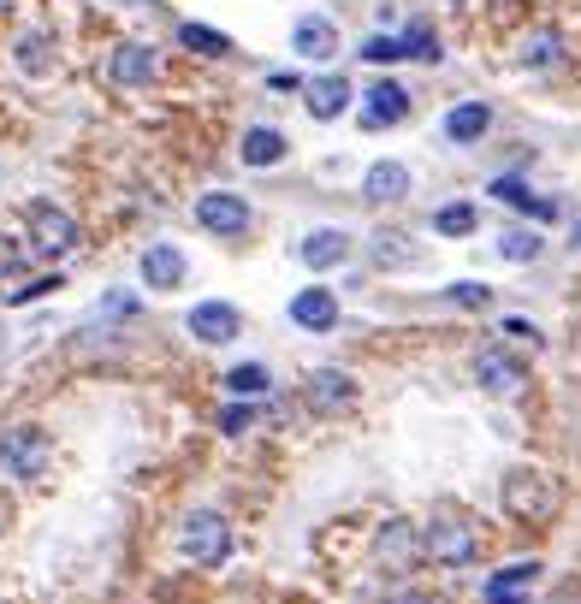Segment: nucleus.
I'll return each mask as SVG.
<instances>
[{
	"label": "nucleus",
	"instance_id": "nucleus-1",
	"mask_svg": "<svg viewBox=\"0 0 581 604\" xmlns=\"http://www.w3.org/2000/svg\"><path fill=\"white\" fill-rule=\"evenodd\" d=\"M179 545H184V557H191L196 569H220L232 557V522L220 510H196V515H184Z\"/></svg>",
	"mask_w": 581,
	"mask_h": 604
},
{
	"label": "nucleus",
	"instance_id": "nucleus-2",
	"mask_svg": "<svg viewBox=\"0 0 581 604\" xmlns=\"http://www.w3.org/2000/svg\"><path fill=\"white\" fill-rule=\"evenodd\" d=\"M48 462H54V439H48L37 421L12 427V433L0 439V469H7L12 480H42Z\"/></svg>",
	"mask_w": 581,
	"mask_h": 604
},
{
	"label": "nucleus",
	"instance_id": "nucleus-3",
	"mask_svg": "<svg viewBox=\"0 0 581 604\" xmlns=\"http://www.w3.org/2000/svg\"><path fill=\"white\" fill-rule=\"evenodd\" d=\"M421 545H427V557L446 563V569H463V563H475V551H481L475 528L463 522V515H451V510H439L434 522L421 528Z\"/></svg>",
	"mask_w": 581,
	"mask_h": 604
},
{
	"label": "nucleus",
	"instance_id": "nucleus-4",
	"mask_svg": "<svg viewBox=\"0 0 581 604\" xmlns=\"http://www.w3.org/2000/svg\"><path fill=\"white\" fill-rule=\"evenodd\" d=\"M83 244V232H78V219L54 208V202H30V249L48 255V262H60V255H72Z\"/></svg>",
	"mask_w": 581,
	"mask_h": 604
},
{
	"label": "nucleus",
	"instance_id": "nucleus-5",
	"mask_svg": "<svg viewBox=\"0 0 581 604\" xmlns=\"http://www.w3.org/2000/svg\"><path fill=\"white\" fill-rule=\"evenodd\" d=\"M504 510L517 515V522H546V515L558 510V492H552V480L534 474V469H510L504 474Z\"/></svg>",
	"mask_w": 581,
	"mask_h": 604
},
{
	"label": "nucleus",
	"instance_id": "nucleus-6",
	"mask_svg": "<svg viewBox=\"0 0 581 604\" xmlns=\"http://www.w3.org/2000/svg\"><path fill=\"white\" fill-rule=\"evenodd\" d=\"M196 226L214 232V237H244L249 232V202L232 196V190H208V196H196Z\"/></svg>",
	"mask_w": 581,
	"mask_h": 604
},
{
	"label": "nucleus",
	"instance_id": "nucleus-7",
	"mask_svg": "<svg viewBox=\"0 0 581 604\" xmlns=\"http://www.w3.org/2000/svg\"><path fill=\"white\" fill-rule=\"evenodd\" d=\"M475 379H481V391H487V397H517L528 373H522V361L510 356V350L487 344V350H475Z\"/></svg>",
	"mask_w": 581,
	"mask_h": 604
},
{
	"label": "nucleus",
	"instance_id": "nucleus-8",
	"mask_svg": "<svg viewBox=\"0 0 581 604\" xmlns=\"http://www.w3.org/2000/svg\"><path fill=\"white\" fill-rule=\"evenodd\" d=\"M108 78L119 83V90H143V83L155 78V48L149 42H119L108 54Z\"/></svg>",
	"mask_w": 581,
	"mask_h": 604
},
{
	"label": "nucleus",
	"instance_id": "nucleus-9",
	"mask_svg": "<svg viewBox=\"0 0 581 604\" xmlns=\"http://www.w3.org/2000/svg\"><path fill=\"white\" fill-rule=\"evenodd\" d=\"M374 545H380V563L391 569V575H404V569H409V563H416V557H427V545H421V533H416V528H409V522H398V515H391V522L380 528V540H374Z\"/></svg>",
	"mask_w": 581,
	"mask_h": 604
},
{
	"label": "nucleus",
	"instance_id": "nucleus-10",
	"mask_svg": "<svg viewBox=\"0 0 581 604\" xmlns=\"http://www.w3.org/2000/svg\"><path fill=\"white\" fill-rule=\"evenodd\" d=\"M303 397H309L315 416H338V409H350L356 386H350V373H338V368H315L309 386H303Z\"/></svg>",
	"mask_w": 581,
	"mask_h": 604
},
{
	"label": "nucleus",
	"instance_id": "nucleus-11",
	"mask_svg": "<svg viewBox=\"0 0 581 604\" xmlns=\"http://www.w3.org/2000/svg\"><path fill=\"white\" fill-rule=\"evenodd\" d=\"M290 320H297L303 332H333V326H338V297L327 285L297 290V297H290Z\"/></svg>",
	"mask_w": 581,
	"mask_h": 604
},
{
	"label": "nucleus",
	"instance_id": "nucleus-12",
	"mask_svg": "<svg viewBox=\"0 0 581 604\" xmlns=\"http://www.w3.org/2000/svg\"><path fill=\"white\" fill-rule=\"evenodd\" d=\"M404 113H409V90H404V83H391V78H380V83L363 95V125H368V131L398 125Z\"/></svg>",
	"mask_w": 581,
	"mask_h": 604
},
{
	"label": "nucleus",
	"instance_id": "nucleus-13",
	"mask_svg": "<svg viewBox=\"0 0 581 604\" xmlns=\"http://www.w3.org/2000/svg\"><path fill=\"white\" fill-rule=\"evenodd\" d=\"M297 255H303V267H315V273H327V267H338V262H350V232H338V226H320V232H309L297 244Z\"/></svg>",
	"mask_w": 581,
	"mask_h": 604
},
{
	"label": "nucleus",
	"instance_id": "nucleus-14",
	"mask_svg": "<svg viewBox=\"0 0 581 604\" xmlns=\"http://www.w3.org/2000/svg\"><path fill=\"white\" fill-rule=\"evenodd\" d=\"M184 326H191L202 344H232L237 338V308L232 303H196Z\"/></svg>",
	"mask_w": 581,
	"mask_h": 604
},
{
	"label": "nucleus",
	"instance_id": "nucleus-15",
	"mask_svg": "<svg viewBox=\"0 0 581 604\" xmlns=\"http://www.w3.org/2000/svg\"><path fill=\"white\" fill-rule=\"evenodd\" d=\"M143 285H149V290L184 285V255H179L173 244H149V249H143Z\"/></svg>",
	"mask_w": 581,
	"mask_h": 604
},
{
	"label": "nucleus",
	"instance_id": "nucleus-16",
	"mask_svg": "<svg viewBox=\"0 0 581 604\" xmlns=\"http://www.w3.org/2000/svg\"><path fill=\"white\" fill-rule=\"evenodd\" d=\"M303 108H309V119L327 125V119H338V113L350 108V83L345 78H315L309 90H303Z\"/></svg>",
	"mask_w": 581,
	"mask_h": 604
},
{
	"label": "nucleus",
	"instance_id": "nucleus-17",
	"mask_svg": "<svg viewBox=\"0 0 581 604\" xmlns=\"http://www.w3.org/2000/svg\"><path fill=\"white\" fill-rule=\"evenodd\" d=\"M363 196L368 202H398V196H409V166L404 161H374L368 178H363Z\"/></svg>",
	"mask_w": 581,
	"mask_h": 604
},
{
	"label": "nucleus",
	"instance_id": "nucleus-18",
	"mask_svg": "<svg viewBox=\"0 0 581 604\" xmlns=\"http://www.w3.org/2000/svg\"><path fill=\"white\" fill-rule=\"evenodd\" d=\"M534 575H540V563H510V569H499V575L487 581V604H528L522 593L534 586Z\"/></svg>",
	"mask_w": 581,
	"mask_h": 604
},
{
	"label": "nucleus",
	"instance_id": "nucleus-19",
	"mask_svg": "<svg viewBox=\"0 0 581 604\" xmlns=\"http://www.w3.org/2000/svg\"><path fill=\"white\" fill-rule=\"evenodd\" d=\"M290 48H297L303 60H327V54H338V30L327 19H297V30H290Z\"/></svg>",
	"mask_w": 581,
	"mask_h": 604
},
{
	"label": "nucleus",
	"instance_id": "nucleus-20",
	"mask_svg": "<svg viewBox=\"0 0 581 604\" xmlns=\"http://www.w3.org/2000/svg\"><path fill=\"white\" fill-rule=\"evenodd\" d=\"M285 136L273 131V125H255V131H244V143H237V154H244V166H279L285 161Z\"/></svg>",
	"mask_w": 581,
	"mask_h": 604
},
{
	"label": "nucleus",
	"instance_id": "nucleus-21",
	"mask_svg": "<svg viewBox=\"0 0 581 604\" xmlns=\"http://www.w3.org/2000/svg\"><path fill=\"white\" fill-rule=\"evenodd\" d=\"M492 196L499 202H510V208H522V214H534V219H558V202H546V196H534V190H528L522 178H492Z\"/></svg>",
	"mask_w": 581,
	"mask_h": 604
},
{
	"label": "nucleus",
	"instance_id": "nucleus-22",
	"mask_svg": "<svg viewBox=\"0 0 581 604\" xmlns=\"http://www.w3.org/2000/svg\"><path fill=\"white\" fill-rule=\"evenodd\" d=\"M487 125H492V113L481 108V101H463V108L446 113V136H451V143H481Z\"/></svg>",
	"mask_w": 581,
	"mask_h": 604
},
{
	"label": "nucleus",
	"instance_id": "nucleus-23",
	"mask_svg": "<svg viewBox=\"0 0 581 604\" xmlns=\"http://www.w3.org/2000/svg\"><path fill=\"white\" fill-rule=\"evenodd\" d=\"M434 232L439 237H469L475 232V208H469V202H446V208L434 214Z\"/></svg>",
	"mask_w": 581,
	"mask_h": 604
},
{
	"label": "nucleus",
	"instance_id": "nucleus-24",
	"mask_svg": "<svg viewBox=\"0 0 581 604\" xmlns=\"http://www.w3.org/2000/svg\"><path fill=\"white\" fill-rule=\"evenodd\" d=\"M179 42L191 48V54H208V60H214V54H226V48H232V42L220 37V30H208V24H184V30H179Z\"/></svg>",
	"mask_w": 581,
	"mask_h": 604
},
{
	"label": "nucleus",
	"instance_id": "nucleus-25",
	"mask_svg": "<svg viewBox=\"0 0 581 604\" xmlns=\"http://www.w3.org/2000/svg\"><path fill=\"white\" fill-rule=\"evenodd\" d=\"M499 255H504V262H540V237L528 226H517V232L499 237Z\"/></svg>",
	"mask_w": 581,
	"mask_h": 604
},
{
	"label": "nucleus",
	"instance_id": "nucleus-26",
	"mask_svg": "<svg viewBox=\"0 0 581 604\" xmlns=\"http://www.w3.org/2000/svg\"><path fill=\"white\" fill-rule=\"evenodd\" d=\"M563 54V42H558V30H534V37L522 42V65H552Z\"/></svg>",
	"mask_w": 581,
	"mask_h": 604
},
{
	"label": "nucleus",
	"instance_id": "nucleus-27",
	"mask_svg": "<svg viewBox=\"0 0 581 604\" xmlns=\"http://www.w3.org/2000/svg\"><path fill=\"white\" fill-rule=\"evenodd\" d=\"M226 386H232L237 397H262V391L273 386V379H267L262 361H249V368H232V373H226Z\"/></svg>",
	"mask_w": 581,
	"mask_h": 604
},
{
	"label": "nucleus",
	"instance_id": "nucleus-28",
	"mask_svg": "<svg viewBox=\"0 0 581 604\" xmlns=\"http://www.w3.org/2000/svg\"><path fill=\"white\" fill-rule=\"evenodd\" d=\"M363 60H374V65H391V60H404V37H368L363 48H356Z\"/></svg>",
	"mask_w": 581,
	"mask_h": 604
},
{
	"label": "nucleus",
	"instance_id": "nucleus-29",
	"mask_svg": "<svg viewBox=\"0 0 581 604\" xmlns=\"http://www.w3.org/2000/svg\"><path fill=\"white\" fill-rule=\"evenodd\" d=\"M19 65H24L30 78H42V72H48V42L37 37V30H30V37H19Z\"/></svg>",
	"mask_w": 581,
	"mask_h": 604
},
{
	"label": "nucleus",
	"instance_id": "nucleus-30",
	"mask_svg": "<svg viewBox=\"0 0 581 604\" xmlns=\"http://www.w3.org/2000/svg\"><path fill=\"white\" fill-rule=\"evenodd\" d=\"M404 54H416V60H439V37L427 24H409L404 30Z\"/></svg>",
	"mask_w": 581,
	"mask_h": 604
},
{
	"label": "nucleus",
	"instance_id": "nucleus-31",
	"mask_svg": "<svg viewBox=\"0 0 581 604\" xmlns=\"http://www.w3.org/2000/svg\"><path fill=\"white\" fill-rule=\"evenodd\" d=\"M374 262H380V267H409V262H416V249L398 244V232H386L380 244H374Z\"/></svg>",
	"mask_w": 581,
	"mask_h": 604
},
{
	"label": "nucleus",
	"instance_id": "nucleus-32",
	"mask_svg": "<svg viewBox=\"0 0 581 604\" xmlns=\"http://www.w3.org/2000/svg\"><path fill=\"white\" fill-rule=\"evenodd\" d=\"M487 297H492V290H487V285H475V279L451 285V303H463V308H487Z\"/></svg>",
	"mask_w": 581,
	"mask_h": 604
},
{
	"label": "nucleus",
	"instance_id": "nucleus-33",
	"mask_svg": "<svg viewBox=\"0 0 581 604\" xmlns=\"http://www.w3.org/2000/svg\"><path fill=\"white\" fill-rule=\"evenodd\" d=\"M19 267H24V249L0 237V285H7V279H19Z\"/></svg>",
	"mask_w": 581,
	"mask_h": 604
},
{
	"label": "nucleus",
	"instance_id": "nucleus-34",
	"mask_svg": "<svg viewBox=\"0 0 581 604\" xmlns=\"http://www.w3.org/2000/svg\"><path fill=\"white\" fill-rule=\"evenodd\" d=\"M249 421H255V409H249V403H226V409H220V427H226V433H244Z\"/></svg>",
	"mask_w": 581,
	"mask_h": 604
},
{
	"label": "nucleus",
	"instance_id": "nucleus-35",
	"mask_svg": "<svg viewBox=\"0 0 581 604\" xmlns=\"http://www.w3.org/2000/svg\"><path fill=\"white\" fill-rule=\"evenodd\" d=\"M60 279H54V273H48V279H30L24 290H19V297H12V303H37V297H48V290H54Z\"/></svg>",
	"mask_w": 581,
	"mask_h": 604
},
{
	"label": "nucleus",
	"instance_id": "nucleus-36",
	"mask_svg": "<svg viewBox=\"0 0 581 604\" xmlns=\"http://www.w3.org/2000/svg\"><path fill=\"white\" fill-rule=\"evenodd\" d=\"M546 604H581V581H563V586H552V598Z\"/></svg>",
	"mask_w": 581,
	"mask_h": 604
},
{
	"label": "nucleus",
	"instance_id": "nucleus-37",
	"mask_svg": "<svg viewBox=\"0 0 581 604\" xmlns=\"http://www.w3.org/2000/svg\"><path fill=\"white\" fill-rule=\"evenodd\" d=\"M504 332H510V338H522V344H540V332H534V326H528V320H517V315L504 320Z\"/></svg>",
	"mask_w": 581,
	"mask_h": 604
},
{
	"label": "nucleus",
	"instance_id": "nucleus-38",
	"mask_svg": "<svg viewBox=\"0 0 581 604\" xmlns=\"http://www.w3.org/2000/svg\"><path fill=\"white\" fill-rule=\"evenodd\" d=\"M386 604H434V598H421V593H391Z\"/></svg>",
	"mask_w": 581,
	"mask_h": 604
},
{
	"label": "nucleus",
	"instance_id": "nucleus-39",
	"mask_svg": "<svg viewBox=\"0 0 581 604\" xmlns=\"http://www.w3.org/2000/svg\"><path fill=\"white\" fill-rule=\"evenodd\" d=\"M446 7H463V0H446Z\"/></svg>",
	"mask_w": 581,
	"mask_h": 604
}]
</instances>
